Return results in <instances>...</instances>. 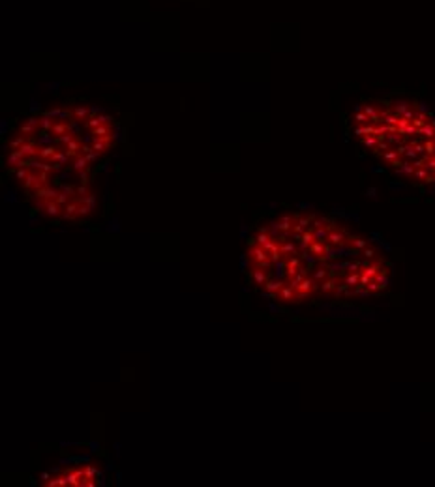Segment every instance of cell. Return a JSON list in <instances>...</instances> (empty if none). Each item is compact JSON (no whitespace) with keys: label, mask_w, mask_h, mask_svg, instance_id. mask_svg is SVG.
<instances>
[{"label":"cell","mask_w":435,"mask_h":487,"mask_svg":"<svg viewBox=\"0 0 435 487\" xmlns=\"http://www.w3.org/2000/svg\"><path fill=\"white\" fill-rule=\"evenodd\" d=\"M246 270L259 293L283 305L373 298L392 277L370 238L318 212H289L261 225L248 242Z\"/></svg>","instance_id":"1"},{"label":"cell","mask_w":435,"mask_h":487,"mask_svg":"<svg viewBox=\"0 0 435 487\" xmlns=\"http://www.w3.org/2000/svg\"><path fill=\"white\" fill-rule=\"evenodd\" d=\"M117 145V124L94 106H57L24 120L6 163L30 205L53 221L96 212L94 169Z\"/></svg>","instance_id":"2"},{"label":"cell","mask_w":435,"mask_h":487,"mask_svg":"<svg viewBox=\"0 0 435 487\" xmlns=\"http://www.w3.org/2000/svg\"><path fill=\"white\" fill-rule=\"evenodd\" d=\"M101 484V472L92 465H73L53 474L43 476V487H96Z\"/></svg>","instance_id":"4"},{"label":"cell","mask_w":435,"mask_h":487,"mask_svg":"<svg viewBox=\"0 0 435 487\" xmlns=\"http://www.w3.org/2000/svg\"><path fill=\"white\" fill-rule=\"evenodd\" d=\"M355 139L388 170L435 186V115L411 100H366L351 115Z\"/></svg>","instance_id":"3"}]
</instances>
